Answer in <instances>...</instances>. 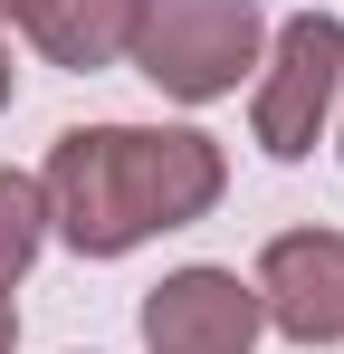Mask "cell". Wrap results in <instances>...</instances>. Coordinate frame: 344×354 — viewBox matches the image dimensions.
<instances>
[{
    "instance_id": "obj_7",
    "label": "cell",
    "mask_w": 344,
    "mask_h": 354,
    "mask_svg": "<svg viewBox=\"0 0 344 354\" xmlns=\"http://www.w3.org/2000/svg\"><path fill=\"white\" fill-rule=\"evenodd\" d=\"M39 239H48V192L29 173H0V297L19 288V268L39 259Z\"/></svg>"
},
{
    "instance_id": "obj_1",
    "label": "cell",
    "mask_w": 344,
    "mask_h": 354,
    "mask_svg": "<svg viewBox=\"0 0 344 354\" xmlns=\"http://www.w3.org/2000/svg\"><path fill=\"white\" fill-rule=\"evenodd\" d=\"M48 230L77 259H124L153 230H191L229 192V163L191 124H67L48 144Z\"/></svg>"
},
{
    "instance_id": "obj_8",
    "label": "cell",
    "mask_w": 344,
    "mask_h": 354,
    "mask_svg": "<svg viewBox=\"0 0 344 354\" xmlns=\"http://www.w3.org/2000/svg\"><path fill=\"white\" fill-rule=\"evenodd\" d=\"M19 345V306H10V297H0V354Z\"/></svg>"
},
{
    "instance_id": "obj_2",
    "label": "cell",
    "mask_w": 344,
    "mask_h": 354,
    "mask_svg": "<svg viewBox=\"0 0 344 354\" xmlns=\"http://www.w3.org/2000/svg\"><path fill=\"white\" fill-rule=\"evenodd\" d=\"M258 39H268L258 0H144L134 67L163 96H182V106H211V96H229L258 67Z\"/></svg>"
},
{
    "instance_id": "obj_10",
    "label": "cell",
    "mask_w": 344,
    "mask_h": 354,
    "mask_svg": "<svg viewBox=\"0 0 344 354\" xmlns=\"http://www.w3.org/2000/svg\"><path fill=\"white\" fill-rule=\"evenodd\" d=\"M0 19H29V0H0Z\"/></svg>"
},
{
    "instance_id": "obj_5",
    "label": "cell",
    "mask_w": 344,
    "mask_h": 354,
    "mask_svg": "<svg viewBox=\"0 0 344 354\" xmlns=\"http://www.w3.org/2000/svg\"><path fill=\"white\" fill-rule=\"evenodd\" d=\"M258 316L296 345H344V230H278L258 249Z\"/></svg>"
},
{
    "instance_id": "obj_3",
    "label": "cell",
    "mask_w": 344,
    "mask_h": 354,
    "mask_svg": "<svg viewBox=\"0 0 344 354\" xmlns=\"http://www.w3.org/2000/svg\"><path fill=\"white\" fill-rule=\"evenodd\" d=\"M335 86H344V19L335 10H296L268 48V77H258V144L296 163L316 153V134L335 115Z\"/></svg>"
},
{
    "instance_id": "obj_9",
    "label": "cell",
    "mask_w": 344,
    "mask_h": 354,
    "mask_svg": "<svg viewBox=\"0 0 344 354\" xmlns=\"http://www.w3.org/2000/svg\"><path fill=\"white\" fill-rule=\"evenodd\" d=\"M10 86H19V67H10V48H0V106H10Z\"/></svg>"
},
{
    "instance_id": "obj_6",
    "label": "cell",
    "mask_w": 344,
    "mask_h": 354,
    "mask_svg": "<svg viewBox=\"0 0 344 354\" xmlns=\"http://www.w3.org/2000/svg\"><path fill=\"white\" fill-rule=\"evenodd\" d=\"M134 19H144V0H29V39H39V58L48 67H77V77H96L134 48Z\"/></svg>"
},
{
    "instance_id": "obj_4",
    "label": "cell",
    "mask_w": 344,
    "mask_h": 354,
    "mask_svg": "<svg viewBox=\"0 0 344 354\" xmlns=\"http://www.w3.org/2000/svg\"><path fill=\"white\" fill-rule=\"evenodd\" d=\"M258 288H239V268H172L163 288H144V345L153 354H249L258 345Z\"/></svg>"
}]
</instances>
